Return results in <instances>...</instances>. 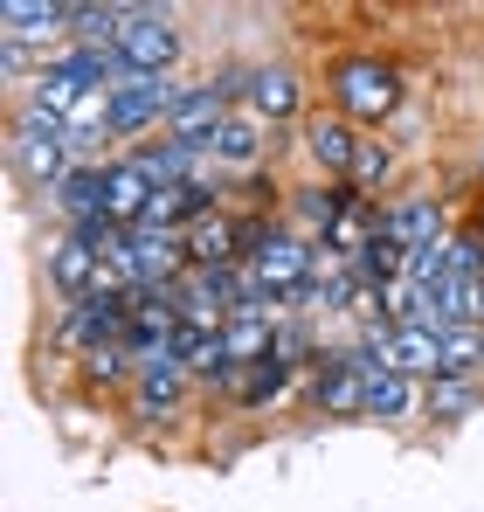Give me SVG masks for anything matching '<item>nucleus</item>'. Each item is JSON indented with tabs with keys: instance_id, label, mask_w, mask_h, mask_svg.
I'll return each mask as SVG.
<instances>
[{
	"instance_id": "obj_20",
	"label": "nucleus",
	"mask_w": 484,
	"mask_h": 512,
	"mask_svg": "<svg viewBox=\"0 0 484 512\" xmlns=\"http://www.w3.org/2000/svg\"><path fill=\"white\" fill-rule=\"evenodd\" d=\"M395 173H402V153H395V139L388 132H367L360 139V160H353V194H367V201H381L388 187H395Z\"/></svg>"
},
{
	"instance_id": "obj_1",
	"label": "nucleus",
	"mask_w": 484,
	"mask_h": 512,
	"mask_svg": "<svg viewBox=\"0 0 484 512\" xmlns=\"http://www.w3.org/2000/svg\"><path fill=\"white\" fill-rule=\"evenodd\" d=\"M325 104L339 118H353L360 132H388L395 111L408 104V77H402V63L381 56V49H339L325 63Z\"/></svg>"
},
{
	"instance_id": "obj_11",
	"label": "nucleus",
	"mask_w": 484,
	"mask_h": 512,
	"mask_svg": "<svg viewBox=\"0 0 484 512\" xmlns=\"http://www.w3.org/2000/svg\"><path fill=\"white\" fill-rule=\"evenodd\" d=\"M360 346H374L395 374H408V381H443V326H374Z\"/></svg>"
},
{
	"instance_id": "obj_26",
	"label": "nucleus",
	"mask_w": 484,
	"mask_h": 512,
	"mask_svg": "<svg viewBox=\"0 0 484 512\" xmlns=\"http://www.w3.org/2000/svg\"><path fill=\"white\" fill-rule=\"evenodd\" d=\"M478 173H484V146H478Z\"/></svg>"
},
{
	"instance_id": "obj_18",
	"label": "nucleus",
	"mask_w": 484,
	"mask_h": 512,
	"mask_svg": "<svg viewBox=\"0 0 484 512\" xmlns=\"http://www.w3.org/2000/svg\"><path fill=\"white\" fill-rule=\"evenodd\" d=\"M180 243H187V270H229V263H242V222L229 208H215L194 229H180Z\"/></svg>"
},
{
	"instance_id": "obj_24",
	"label": "nucleus",
	"mask_w": 484,
	"mask_h": 512,
	"mask_svg": "<svg viewBox=\"0 0 484 512\" xmlns=\"http://www.w3.org/2000/svg\"><path fill=\"white\" fill-rule=\"evenodd\" d=\"M471 402H478V374H443V381L422 388V409L429 416H464Z\"/></svg>"
},
{
	"instance_id": "obj_2",
	"label": "nucleus",
	"mask_w": 484,
	"mask_h": 512,
	"mask_svg": "<svg viewBox=\"0 0 484 512\" xmlns=\"http://www.w3.org/2000/svg\"><path fill=\"white\" fill-rule=\"evenodd\" d=\"M7 167L21 187H35V194H56L63 180L77 167H90L77 153V139L56 125V118H42V111H28V104H14V118H7Z\"/></svg>"
},
{
	"instance_id": "obj_4",
	"label": "nucleus",
	"mask_w": 484,
	"mask_h": 512,
	"mask_svg": "<svg viewBox=\"0 0 484 512\" xmlns=\"http://www.w3.org/2000/svg\"><path fill=\"white\" fill-rule=\"evenodd\" d=\"M132 333V291H97V298H77V305H63L56 312V326H49V340L63 346V353H97V346H118Z\"/></svg>"
},
{
	"instance_id": "obj_12",
	"label": "nucleus",
	"mask_w": 484,
	"mask_h": 512,
	"mask_svg": "<svg viewBox=\"0 0 484 512\" xmlns=\"http://www.w3.org/2000/svg\"><path fill=\"white\" fill-rule=\"evenodd\" d=\"M42 270H49V291H56L63 305H77V298H97V291H104V256L90 250L77 229H56V236H49Z\"/></svg>"
},
{
	"instance_id": "obj_21",
	"label": "nucleus",
	"mask_w": 484,
	"mask_h": 512,
	"mask_svg": "<svg viewBox=\"0 0 484 512\" xmlns=\"http://www.w3.org/2000/svg\"><path fill=\"white\" fill-rule=\"evenodd\" d=\"M83 388H104V395H125L132 381H139V353L118 340V346H97V353H83L77 360Z\"/></svg>"
},
{
	"instance_id": "obj_14",
	"label": "nucleus",
	"mask_w": 484,
	"mask_h": 512,
	"mask_svg": "<svg viewBox=\"0 0 484 512\" xmlns=\"http://www.w3.org/2000/svg\"><path fill=\"white\" fill-rule=\"evenodd\" d=\"M187 388H194V374L180 367V360H153V367H139V381L125 388V416L132 423H173L180 409H187Z\"/></svg>"
},
{
	"instance_id": "obj_23",
	"label": "nucleus",
	"mask_w": 484,
	"mask_h": 512,
	"mask_svg": "<svg viewBox=\"0 0 484 512\" xmlns=\"http://www.w3.org/2000/svg\"><path fill=\"white\" fill-rule=\"evenodd\" d=\"M118 21H125V7L70 0V42H97V49H111V42H118Z\"/></svg>"
},
{
	"instance_id": "obj_8",
	"label": "nucleus",
	"mask_w": 484,
	"mask_h": 512,
	"mask_svg": "<svg viewBox=\"0 0 484 512\" xmlns=\"http://www.w3.org/2000/svg\"><path fill=\"white\" fill-rule=\"evenodd\" d=\"M360 353L367 346H325L319 367H305V409L312 416H360Z\"/></svg>"
},
{
	"instance_id": "obj_22",
	"label": "nucleus",
	"mask_w": 484,
	"mask_h": 512,
	"mask_svg": "<svg viewBox=\"0 0 484 512\" xmlns=\"http://www.w3.org/2000/svg\"><path fill=\"white\" fill-rule=\"evenodd\" d=\"M339 256H360V250H374L381 243V201H367V194H353L346 201V215L332 222V236H325Z\"/></svg>"
},
{
	"instance_id": "obj_6",
	"label": "nucleus",
	"mask_w": 484,
	"mask_h": 512,
	"mask_svg": "<svg viewBox=\"0 0 484 512\" xmlns=\"http://www.w3.org/2000/svg\"><path fill=\"white\" fill-rule=\"evenodd\" d=\"M236 111L263 118L270 132H284V125H305V118H312V111H305V77H298L291 63H249V90H242Z\"/></svg>"
},
{
	"instance_id": "obj_25",
	"label": "nucleus",
	"mask_w": 484,
	"mask_h": 512,
	"mask_svg": "<svg viewBox=\"0 0 484 512\" xmlns=\"http://www.w3.org/2000/svg\"><path fill=\"white\" fill-rule=\"evenodd\" d=\"M471 222H478V229H484V194H478V201H471Z\"/></svg>"
},
{
	"instance_id": "obj_19",
	"label": "nucleus",
	"mask_w": 484,
	"mask_h": 512,
	"mask_svg": "<svg viewBox=\"0 0 484 512\" xmlns=\"http://www.w3.org/2000/svg\"><path fill=\"white\" fill-rule=\"evenodd\" d=\"M291 388H298V367H284V360H249L242 381L229 388V409H236V416H256V409L284 402Z\"/></svg>"
},
{
	"instance_id": "obj_10",
	"label": "nucleus",
	"mask_w": 484,
	"mask_h": 512,
	"mask_svg": "<svg viewBox=\"0 0 484 512\" xmlns=\"http://www.w3.org/2000/svg\"><path fill=\"white\" fill-rule=\"evenodd\" d=\"M360 139H367V132H360L353 118H339L332 104H325V111H312V118L298 125V153L312 160V173H319V180H353Z\"/></svg>"
},
{
	"instance_id": "obj_16",
	"label": "nucleus",
	"mask_w": 484,
	"mask_h": 512,
	"mask_svg": "<svg viewBox=\"0 0 484 512\" xmlns=\"http://www.w3.org/2000/svg\"><path fill=\"white\" fill-rule=\"evenodd\" d=\"M422 409V388L408 381V374H395L374 346L360 353V416H374V423H408Z\"/></svg>"
},
{
	"instance_id": "obj_17",
	"label": "nucleus",
	"mask_w": 484,
	"mask_h": 512,
	"mask_svg": "<svg viewBox=\"0 0 484 512\" xmlns=\"http://www.w3.org/2000/svg\"><path fill=\"white\" fill-rule=\"evenodd\" d=\"M346 201H353V187H346V180H319V173H312V180H298V187H291L284 222H291L298 236L325 243V236H332V222L346 215Z\"/></svg>"
},
{
	"instance_id": "obj_15",
	"label": "nucleus",
	"mask_w": 484,
	"mask_h": 512,
	"mask_svg": "<svg viewBox=\"0 0 484 512\" xmlns=\"http://www.w3.org/2000/svg\"><path fill=\"white\" fill-rule=\"evenodd\" d=\"M104 222H118V229H146V215H153V201H160V187H153V173L139 167L132 153H118V160H104Z\"/></svg>"
},
{
	"instance_id": "obj_7",
	"label": "nucleus",
	"mask_w": 484,
	"mask_h": 512,
	"mask_svg": "<svg viewBox=\"0 0 484 512\" xmlns=\"http://www.w3.org/2000/svg\"><path fill=\"white\" fill-rule=\"evenodd\" d=\"M312 250H319L312 236H298L291 222H277L263 250L242 256V270H249V277H256L263 291H284V298H298V291L312 284Z\"/></svg>"
},
{
	"instance_id": "obj_5",
	"label": "nucleus",
	"mask_w": 484,
	"mask_h": 512,
	"mask_svg": "<svg viewBox=\"0 0 484 512\" xmlns=\"http://www.w3.org/2000/svg\"><path fill=\"white\" fill-rule=\"evenodd\" d=\"M180 97H187L180 77H125L111 90V139H139L146 146V132H166Z\"/></svg>"
},
{
	"instance_id": "obj_9",
	"label": "nucleus",
	"mask_w": 484,
	"mask_h": 512,
	"mask_svg": "<svg viewBox=\"0 0 484 512\" xmlns=\"http://www.w3.org/2000/svg\"><path fill=\"white\" fill-rule=\"evenodd\" d=\"M0 42L49 63L70 42V0H0Z\"/></svg>"
},
{
	"instance_id": "obj_3",
	"label": "nucleus",
	"mask_w": 484,
	"mask_h": 512,
	"mask_svg": "<svg viewBox=\"0 0 484 512\" xmlns=\"http://www.w3.org/2000/svg\"><path fill=\"white\" fill-rule=\"evenodd\" d=\"M111 49L125 56V70H132V77H173V63H180L187 35H180V21H173V7H125V21H118V42H111Z\"/></svg>"
},
{
	"instance_id": "obj_13",
	"label": "nucleus",
	"mask_w": 484,
	"mask_h": 512,
	"mask_svg": "<svg viewBox=\"0 0 484 512\" xmlns=\"http://www.w3.org/2000/svg\"><path fill=\"white\" fill-rule=\"evenodd\" d=\"M381 236H388L395 250L450 243V208H443V194H395V201H381Z\"/></svg>"
}]
</instances>
